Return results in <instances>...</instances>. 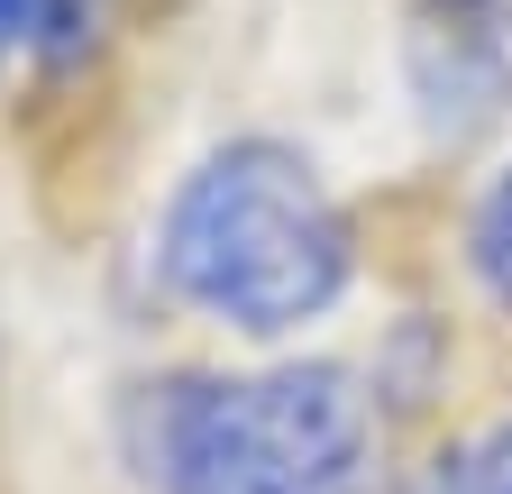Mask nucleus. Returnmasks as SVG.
Returning <instances> with one entry per match:
<instances>
[{
    "instance_id": "nucleus-5",
    "label": "nucleus",
    "mask_w": 512,
    "mask_h": 494,
    "mask_svg": "<svg viewBox=\"0 0 512 494\" xmlns=\"http://www.w3.org/2000/svg\"><path fill=\"white\" fill-rule=\"evenodd\" d=\"M403 494H512V412L458 430V440H439Z\"/></svg>"
},
{
    "instance_id": "nucleus-3",
    "label": "nucleus",
    "mask_w": 512,
    "mask_h": 494,
    "mask_svg": "<svg viewBox=\"0 0 512 494\" xmlns=\"http://www.w3.org/2000/svg\"><path fill=\"white\" fill-rule=\"evenodd\" d=\"M403 92L430 138L512 119V0H403Z\"/></svg>"
},
{
    "instance_id": "nucleus-1",
    "label": "nucleus",
    "mask_w": 512,
    "mask_h": 494,
    "mask_svg": "<svg viewBox=\"0 0 512 494\" xmlns=\"http://www.w3.org/2000/svg\"><path fill=\"white\" fill-rule=\"evenodd\" d=\"M156 284L229 339H293L357 284V229L284 138H220L156 220Z\"/></svg>"
},
{
    "instance_id": "nucleus-2",
    "label": "nucleus",
    "mask_w": 512,
    "mask_h": 494,
    "mask_svg": "<svg viewBox=\"0 0 512 494\" xmlns=\"http://www.w3.org/2000/svg\"><path fill=\"white\" fill-rule=\"evenodd\" d=\"M128 440L156 494H366L384 421L357 366L284 357L247 376L138 385Z\"/></svg>"
},
{
    "instance_id": "nucleus-6",
    "label": "nucleus",
    "mask_w": 512,
    "mask_h": 494,
    "mask_svg": "<svg viewBox=\"0 0 512 494\" xmlns=\"http://www.w3.org/2000/svg\"><path fill=\"white\" fill-rule=\"evenodd\" d=\"M467 275L485 284L494 312H512V165L485 183L476 211H467Z\"/></svg>"
},
{
    "instance_id": "nucleus-4",
    "label": "nucleus",
    "mask_w": 512,
    "mask_h": 494,
    "mask_svg": "<svg viewBox=\"0 0 512 494\" xmlns=\"http://www.w3.org/2000/svg\"><path fill=\"white\" fill-rule=\"evenodd\" d=\"M110 28V0H0V65L37 55V65H74Z\"/></svg>"
}]
</instances>
